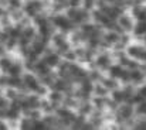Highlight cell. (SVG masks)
I'll list each match as a JSON object with an SVG mask.
<instances>
[{
	"mask_svg": "<svg viewBox=\"0 0 146 130\" xmlns=\"http://www.w3.org/2000/svg\"><path fill=\"white\" fill-rule=\"evenodd\" d=\"M94 67L98 68L99 71H108L109 69V67L113 64V61H112V55L111 54H108V52H105V51H102V52H99L98 55H95V58H94Z\"/></svg>",
	"mask_w": 146,
	"mask_h": 130,
	"instance_id": "8992f818",
	"label": "cell"
},
{
	"mask_svg": "<svg viewBox=\"0 0 146 130\" xmlns=\"http://www.w3.org/2000/svg\"><path fill=\"white\" fill-rule=\"evenodd\" d=\"M126 55H129L131 58L136 59L139 64H146V45L141 43H131L126 49H125Z\"/></svg>",
	"mask_w": 146,
	"mask_h": 130,
	"instance_id": "277c9868",
	"label": "cell"
},
{
	"mask_svg": "<svg viewBox=\"0 0 146 130\" xmlns=\"http://www.w3.org/2000/svg\"><path fill=\"white\" fill-rule=\"evenodd\" d=\"M65 14L68 16V18L75 26H82L84 23L91 20V11L84 9L82 6H80V7H68L65 10Z\"/></svg>",
	"mask_w": 146,
	"mask_h": 130,
	"instance_id": "7a4b0ae2",
	"label": "cell"
},
{
	"mask_svg": "<svg viewBox=\"0 0 146 130\" xmlns=\"http://www.w3.org/2000/svg\"><path fill=\"white\" fill-rule=\"evenodd\" d=\"M47 96H48L50 102H51V103H54V105L58 108V106H61V105H62V100H64L65 93H62V92H60V90H54V89H51V92H50Z\"/></svg>",
	"mask_w": 146,
	"mask_h": 130,
	"instance_id": "4fadbf2b",
	"label": "cell"
},
{
	"mask_svg": "<svg viewBox=\"0 0 146 130\" xmlns=\"http://www.w3.org/2000/svg\"><path fill=\"white\" fill-rule=\"evenodd\" d=\"M136 90H138V92H139V93L142 95V98H143V99L146 100V84H142L141 86L136 89Z\"/></svg>",
	"mask_w": 146,
	"mask_h": 130,
	"instance_id": "484cf974",
	"label": "cell"
},
{
	"mask_svg": "<svg viewBox=\"0 0 146 130\" xmlns=\"http://www.w3.org/2000/svg\"><path fill=\"white\" fill-rule=\"evenodd\" d=\"M135 115L138 116H146V100H142L141 103L136 105V109H135Z\"/></svg>",
	"mask_w": 146,
	"mask_h": 130,
	"instance_id": "ffe728a7",
	"label": "cell"
},
{
	"mask_svg": "<svg viewBox=\"0 0 146 130\" xmlns=\"http://www.w3.org/2000/svg\"><path fill=\"white\" fill-rule=\"evenodd\" d=\"M6 96H7L10 100H16V99L19 98V93H17V92H16V90L11 88V89H7V92H6Z\"/></svg>",
	"mask_w": 146,
	"mask_h": 130,
	"instance_id": "7402d4cb",
	"label": "cell"
},
{
	"mask_svg": "<svg viewBox=\"0 0 146 130\" xmlns=\"http://www.w3.org/2000/svg\"><path fill=\"white\" fill-rule=\"evenodd\" d=\"M132 34L135 37H139V38H143L146 36V21H136L135 23V27L132 30Z\"/></svg>",
	"mask_w": 146,
	"mask_h": 130,
	"instance_id": "9a60e30c",
	"label": "cell"
},
{
	"mask_svg": "<svg viewBox=\"0 0 146 130\" xmlns=\"http://www.w3.org/2000/svg\"><path fill=\"white\" fill-rule=\"evenodd\" d=\"M131 14L135 21H146V4H133L131 7Z\"/></svg>",
	"mask_w": 146,
	"mask_h": 130,
	"instance_id": "7c38bea8",
	"label": "cell"
},
{
	"mask_svg": "<svg viewBox=\"0 0 146 130\" xmlns=\"http://www.w3.org/2000/svg\"><path fill=\"white\" fill-rule=\"evenodd\" d=\"M11 65H13V61H11L10 58H7V57H1V58H0V69H1L3 72L7 74V71L10 69Z\"/></svg>",
	"mask_w": 146,
	"mask_h": 130,
	"instance_id": "d6986e66",
	"label": "cell"
},
{
	"mask_svg": "<svg viewBox=\"0 0 146 130\" xmlns=\"http://www.w3.org/2000/svg\"><path fill=\"white\" fill-rule=\"evenodd\" d=\"M135 116V108L129 102H123L118 106L116 109V122H131L132 117Z\"/></svg>",
	"mask_w": 146,
	"mask_h": 130,
	"instance_id": "5b68a950",
	"label": "cell"
},
{
	"mask_svg": "<svg viewBox=\"0 0 146 130\" xmlns=\"http://www.w3.org/2000/svg\"><path fill=\"white\" fill-rule=\"evenodd\" d=\"M6 44H7V48H9V49H11V48H14V47H16V44H17V38L9 37V40L6 41Z\"/></svg>",
	"mask_w": 146,
	"mask_h": 130,
	"instance_id": "d4e9b609",
	"label": "cell"
},
{
	"mask_svg": "<svg viewBox=\"0 0 146 130\" xmlns=\"http://www.w3.org/2000/svg\"><path fill=\"white\" fill-rule=\"evenodd\" d=\"M133 3H136V4H146V0H133Z\"/></svg>",
	"mask_w": 146,
	"mask_h": 130,
	"instance_id": "83f0119b",
	"label": "cell"
},
{
	"mask_svg": "<svg viewBox=\"0 0 146 130\" xmlns=\"http://www.w3.org/2000/svg\"><path fill=\"white\" fill-rule=\"evenodd\" d=\"M43 9H44V3L41 0H29L23 7L26 16H29L31 18H34L37 14L43 13Z\"/></svg>",
	"mask_w": 146,
	"mask_h": 130,
	"instance_id": "9c48e42d",
	"label": "cell"
},
{
	"mask_svg": "<svg viewBox=\"0 0 146 130\" xmlns=\"http://www.w3.org/2000/svg\"><path fill=\"white\" fill-rule=\"evenodd\" d=\"M41 58H43V61L48 65L51 69H52V68H58V65L62 62L61 54L57 52L55 49H51V48H47V49H46V52H44V55H43Z\"/></svg>",
	"mask_w": 146,
	"mask_h": 130,
	"instance_id": "ba28073f",
	"label": "cell"
},
{
	"mask_svg": "<svg viewBox=\"0 0 146 130\" xmlns=\"http://www.w3.org/2000/svg\"><path fill=\"white\" fill-rule=\"evenodd\" d=\"M6 127H7V126H6V125H4V123L0 120V129H6Z\"/></svg>",
	"mask_w": 146,
	"mask_h": 130,
	"instance_id": "f1b7e54d",
	"label": "cell"
},
{
	"mask_svg": "<svg viewBox=\"0 0 146 130\" xmlns=\"http://www.w3.org/2000/svg\"><path fill=\"white\" fill-rule=\"evenodd\" d=\"M21 36L26 37V38H29L30 41H33V40L37 37V34H36V28H34L33 26H26V27H23V33H21Z\"/></svg>",
	"mask_w": 146,
	"mask_h": 130,
	"instance_id": "e0dca14e",
	"label": "cell"
},
{
	"mask_svg": "<svg viewBox=\"0 0 146 130\" xmlns=\"http://www.w3.org/2000/svg\"><path fill=\"white\" fill-rule=\"evenodd\" d=\"M99 82L106 88L109 92H111V90H113V89H116V88L119 86V81H118V79H115V78H112V77H109V75H108V77H102Z\"/></svg>",
	"mask_w": 146,
	"mask_h": 130,
	"instance_id": "5bb4252c",
	"label": "cell"
},
{
	"mask_svg": "<svg viewBox=\"0 0 146 130\" xmlns=\"http://www.w3.org/2000/svg\"><path fill=\"white\" fill-rule=\"evenodd\" d=\"M50 41H51V45L54 47V49H55L57 52H60L61 55H62L64 52H67V51L71 48V43H70L68 34L61 33V31L54 33V34L51 36Z\"/></svg>",
	"mask_w": 146,
	"mask_h": 130,
	"instance_id": "3957f363",
	"label": "cell"
},
{
	"mask_svg": "<svg viewBox=\"0 0 146 130\" xmlns=\"http://www.w3.org/2000/svg\"><path fill=\"white\" fill-rule=\"evenodd\" d=\"M9 40V34L6 31H0V44H4Z\"/></svg>",
	"mask_w": 146,
	"mask_h": 130,
	"instance_id": "4316f807",
	"label": "cell"
},
{
	"mask_svg": "<svg viewBox=\"0 0 146 130\" xmlns=\"http://www.w3.org/2000/svg\"><path fill=\"white\" fill-rule=\"evenodd\" d=\"M3 14H4V11H3V9L0 7V16H3Z\"/></svg>",
	"mask_w": 146,
	"mask_h": 130,
	"instance_id": "4dcf8cb0",
	"label": "cell"
},
{
	"mask_svg": "<svg viewBox=\"0 0 146 130\" xmlns=\"http://www.w3.org/2000/svg\"><path fill=\"white\" fill-rule=\"evenodd\" d=\"M135 129H146V116H143V119L138 120L135 125H133Z\"/></svg>",
	"mask_w": 146,
	"mask_h": 130,
	"instance_id": "603a6c76",
	"label": "cell"
},
{
	"mask_svg": "<svg viewBox=\"0 0 146 130\" xmlns=\"http://www.w3.org/2000/svg\"><path fill=\"white\" fill-rule=\"evenodd\" d=\"M129 74H131V84L135 85V86H141L142 84L146 82V72L141 68H135V69H129Z\"/></svg>",
	"mask_w": 146,
	"mask_h": 130,
	"instance_id": "30bf717a",
	"label": "cell"
},
{
	"mask_svg": "<svg viewBox=\"0 0 146 130\" xmlns=\"http://www.w3.org/2000/svg\"><path fill=\"white\" fill-rule=\"evenodd\" d=\"M116 23H118V26L121 27V30L123 31V33H132V30H133V27H135V18H133V16L131 14V13H122L118 18H116Z\"/></svg>",
	"mask_w": 146,
	"mask_h": 130,
	"instance_id": "52a82bcc",
	"label": "cell"
},
{
	"mask_svg": "<svg viewBox=\"0 0 146 130\" xmlns=\"http://www.w3.org/2000/svg\"><path fill=\"white\" fill-rule=\"evenodd\" d=\"M51 18V23H52V26L55 27V30L57 31H61V33H65V34H70V33H72L74 30H75V24L68 18V16L65 14V11L64 13H54V16L52 17H50Z\"/></svg>",
	"mask_w": 146,
	"mask_h": 130,
	"instance_id": "6da1fadb",
	"label": "cell"
},
{
	"mask_svg": "<svg viewBox=\"0 0 146 130\" xmlns=\"http://www.w3.org/2000/svg\"><path fill=\"white\" fill-rule=\"evenodd\" d=\"M23 84H24V86L27 88L29 90H31V92H37V89L40 88L41 85V82H40V78H37V77H34L31 72H29V74H24V77H23Z\"/></svg>",
	"mask_w": 146,
	"mask_h": 130,
	"instance_id": "8fae6325",
	"label": "cell"
},
{
	"mask_svg": "<svg viewBox=\"0 0 146 130\" xmlns=\"http://www.w3.org/2000/svg\"><path fill=\"white\" fill-rule=\"evenodd\" d=\"M23 72V65L19 62H13V65L10 67V69L7 71L9 77H20Z\"/></svg>",
	"mask_w": 146,
	"mask_h": 130,
	"instance_id": "ac0fdd59",
	"label": "cell"
},
{
	"mask_svg": "<svg viewBox=\"0 0 146 130\" xmlns=\"http://www.w3.org/2000/svg\"><path fill=\"white\" fill-rule=\"evenodd\" d=\"M33 122H34V119H31V117H26V119L21 120L20 127H23V129H33Z\"/></svg>",
	"mask_w": 146,
	"mask_h": 130,
	"instance_id": "44dd1931",
	"label": "cell"
},
{
	"mask_svg": "<svg viewBox=\"0 0 146 130\" xmlns=\"http://www.w3.org/2000/svg\"><path fill=\"white\" fill-rule=\"evenodd\" d=\"M3 54H4V49H3V47H0V58H1Z\"/></svg>",
	"mask_w": 146,
	"mask_h": 130,
	"instance_id": "f546056e",
	"label": "cell"
},
{
	"mask_svg": "<svg viewBox=\"0 0 146 130\" xmlns=\"http://www.w3.org/2000/svg\"><path fill=\"white\" fill-rule=\"evenodd\" d=\"M9 4H10V9H13V10H17L19 7H21L20 0H9Z\"/></svg>",
	"mask_w": 146,
	"mask_h": 130,
	"instance_id": "cb8c5ba5",
	"label": "cell"
},
{
	"mask_svg": "<svg viewBox=\"0 0 146 130\" xmlns=\"http://www.w3.org/2000/svg\"><path fill=\"white\" fill-rule=\"evenodd\" d=\"M109 90L101 82H94V96H108Z\"/></svg>",
	"mask_w": 146,
	"mask_h": 130,
	"instance_id": "2e32d148",
	"label": "cell"
}]
</instances>
